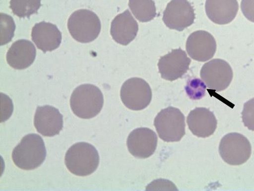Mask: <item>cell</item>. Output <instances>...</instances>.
<instances>
[{"label":"cell","mask_w":254,"mask_h":191,"mask_svg":"<svg viewBox=\"0 0 254 191\" xmlns=\"http://www.w3.org/2000/svg\"><path fill=\"white\" fill-rule=\"evenodd\" d=\"M34 125L38 133L45 137H54L63 127V115L58 109L46 105L37 108Z\"/></svg>","instance_id":"obj_13"},{"label":"cell","mask_w":254,"mask_h":191,"mask_svg":"<svg viewBox=\"0 0 254 191\" xmlns=\"http://www.w3.org/2000/svg\"><path fill=\"white\" fill-rule=\"evenodd\" d=\"M188 54L192 59L206 62L211 59L217 50V43L214 37L208 31L193 32L188 37L186 43Z\"/></svg>","instance_id":"obj_11"},{"label":"cell","mask_w":254,"mask_h":191,"mask_svg":"<svg viewBox=\"0 0 254 191\" xmlns=\"http://www.w3.org/2000/svg\"><path fill=\"white\" fill-rule=\"evenodd\" d=\"M67 25L71 36L82 43L94 41L99 36L101 28L98 15L86 9L78 10L71 14Z\"/></svg>","instance_id":"obj_4"},{"label":"cell","mask_w":254,"mask_h":191,"mask_svg":"<svg viewBox=\"0 0 254 191\" xmlns=\"http://www.w3.org/2000/svg\"><path fill=\"white\" fill-rule=\"evenodd\" d=\"M100 163L97 150L87 142H78L70 147L65 158L68 171L76 176L86 177L97 170Z\"/></svg>","instance_id":"obj_2"},{"label":"cell","mask_w":254,"mask_h":191,"mask_svg":"<svg viewBox=\"0 0 254 191\" xmlns=\"http://www.w3.org/2000/svg\"><path fill=\"white\" fill-rule=\"evenodd\" d=\"M36 50L34 45L28 40L15 42L7 51L6 61L14 69L23 70L30 67L35 61Z\"/></svg>","instance_id":"obj_18"},{"label":"cell","mask_w":254,"mask_h":191,"mask_svg":"<svg viewBox=\"0 0 254 191\" xmlns=\"http://www.w3.org/2000/svg\"><path fill=\"white\" fill-rule=\"evenodd\" d=\"M129 6L134 17L140 22H149L156 17L153 0H129Z\"/></svg>","instance_id":"obj_19"},{"label":"cell","mask_w":254,"mask_h":191,"mask_svg":"<svg viewBox=\"0 0 254 191\" xmlns=\"http://www.w3.org/2000/svg\"><path fill=\"white\" fill-rule=\"evenodd\" d=\"M242 119L244 125L254 131V98L244 103Z\"/></svg>","instance_id":"obj_23"},{"label":"cell","mask_w":254,"mask_h":191,"mask_svg":"<svg viewBox=\"0 0 254 191\" xmlns=\"http://www.w3.org/2000/svg\"><path fill=\"white\" fill-rule=\"evenodd\" d=\"M41 6V0H10L13 13L20 18L29 17L37 12Z\"/></svg>","instance_id":"obj_20"},{"label":"cell","mask_w":254,"mask_h":191,"mask_svg":"<svg viewBox=\"0 0 254 191\" xmlns=\"http://www.w3.org/2000/svg\"><path fill=\"white\" fill-rule=\"evenodd\" d=\"M154 125L159 137L165 142H179L186 134L185 117L177 108L162 109L155 117Z\"/></svg>","instance_id":"obj_5"},{"label":"cell","mask_w":254,"mask_h":191,"mask_svg":"<svg viewBox=\"0 0 254 191\" xmlns=\"http://www.w3.org/2000/svg\"><path fill=\"white\" fill-rule=\"evenodd\" d=\"M186 90L190 99H200L204 96L206 86L204 83L199 79H193L188 82Z\"/></svg>","instance_id":"obj_22"},{"label":"cell","mask_w":254,"mask_h":191,"mask_svg":"<svg viewBox=\"0 0 254 191\" xmlns=\"http://www.w3.org/2000/svg\"><path fill=\"white\" fill-rule=\"evenodd\" d=\"M205 7L209 19L220 25L233 21L239 9L237 0H206Z\"/></svg>","instance_id":"obj_17"},{"label":"cell","mask_w":254,"mask_h":191,"mask_svg":"<svg viewBox=\"0 0 254 191\" xmlns=\"http://www.w3.org/2000/svg\"><path fill=\"white\" fill-rule=\"evenodd\" d=\"M1 45L10 42L14 36L15 25L10 15L1 13Z\"/></svg>","instance_id":"obj_21"},{"label":"cell","mask_w":254,"mask_h":191,"mask_svg":"<svg viewBox=\"0 0 254 191\" xmlns=\"http://www.w3.org/2000/svg\"><path fill=\"white\" fill-rule=\"evenodd\" d=\"M191 60L186 52L181 49L173 50L161 57L158 67L163 79L174 81L184 76L189 69Z\"/></svg>","instance_id":"obj_10"},{"label":"cell","mask_w":254,"mask_h":191,"mask_svg":"<svg viewBox=\"0 0 254 191\" xmlns=\"http://www.w3.org/2000/svg\"><path fill=\"white\" fill-rule=\"evenodd\" d=\"M219 151L226 163L238 166L249 160L252 154V147L249 140L243 134L230 133L221 139Z\"/></svg>","instance_id":"obj_6"},{"label":"cell","mask_w":254,"mask_h":191,"mask_svg":"<svg viewBox=\"0 0 254 191\" xmlns=\"http://www.w3.org/2000/svg\"><path fill=\"white\" fill-rule=\"evenodd\" d=\"M104 103L103 95L97 86L84 84L76 88L71 95L70 105L73 113L83 119L99 114Z\"/></svg>","instance_id":"obj_3"},{"label":"cell","mask_w":254,"mask_h":191,"mask_svg":"<svg viewBox=\"0 0 254 191\" xmlns=\"http://www.w3.org/2000/svg\"><path fill=\"white\" fill-rule=\"evenodd\" d=\"M121 96L127 108L132 110H141L150 104L152 92L150 86L144 79L132 78L124 83Z\"/></svg>","instance_id":"obj_7"},{"label":"cell","mask_w":254,"mask_h":191,"mask_svg":"<svg viewBox=\"0 0 254 191\" xmlns=\"http://www.w3.org/2000/svg\"><path fill=\"white\" fill-rule=\"evenodd\" d=\"M46 150L45 143L37 134L24 137L12 154L14 164L19 169L29 171L38 168L45 161Z\"/></svg>","instance_id":"obj_1"},{"label":"cell","mask_w":254,"mask_h":191,"mask_svg":"<svg viewBox=\"0 0 254 191\" xmlns=\"http://www.w3.org/2000/svg\"><path fill=\"white\" fill-rule=\"evenodd\" d=\"M195 18L193 7L188 0H172L163 13V20L170 29L181 31L191 26Z\"/></svg>","instance_id":"obj_9"},{"label":"cell","mask_w":254,"mask_h":191,"mask_svg":"<svg viewBox=\"0 0 254 191\" xmlns=\"http://www.w3.org/2000/svg\"><path fill=\"white\" fill-rule=\"evenodd\" d=\"M200 77L210 90L221 92L227 89L233 79V71L226 61L212 60L203 66Z\"/></svg>","instance_id":"obj_8"},{"label":"cell","mask_w":254,"mask_h":191,"mask_svg":"<svg viewBox=\"0 0 254 191\" xmlns=\"http://www.w3.org/2000/svg\"><path fill=\"white\" fill-rule=\"evenodd\" d=\"M138 25L128 10L116 16L111 22L110 33L115 41L126 46L137 36Z\"/></svg>","instance_id":"obj_16"},{"label":"cell","mask_w":254,"mask_h":191,"mask_svg":"<svg viewBox=\"0 0 254 191\" xmlns=\"http://www.w3.org/2000/svg\"><path fill=\"white\" fill-rule=\"evenodd\" d=\"M241 10L245 17L254 23V0H242Z\"/></svg>","instance_id":"obj_24"},{"label":"cell","mask_w":254,"mask_h":191,"mask_svg":"<svg viewBox=\"0 0 254 191\" xmlns=\"http://www.w3.org/2000/svg\"><path fill=\"white\" fill-rule=\"evenodd\" d=\"M157 142L155 132L147 127H140L129 134L127 145L129 153L134 157L145 159L154 154Z\"/></svg>","instance_id":"obj_12"},{"label":"cell","mask_w":254,"mask_h":191,"mask_svg":"<svg viewBox=\"0 0 254 191\" xmlns=\"http://www.w3.org/2000/svg\"><path fill=\"white\" fill-rule=\"evenodd\" d=\"M189 128L195 136L207 138L215 132L217 120L214 114L209 109L196 108L187 117Z\"/></svg>","instance_id":"obj_14"},{"label":"cell","mask_w":254,"mask_h":191,"mask_svg":"<svg viewBox=\"0 0 254 191\" xmlns=\"http://www.w3.org/2000/svg\"><path fill=\"white\" fill-rule=\"evenodd\" d=\"M31 38L38 49L46 53L58 49L62 42V36L57 26L43 21L36 23L33 28Z\"/></svg>","instance_id":"obj_15"}]
</instances>
